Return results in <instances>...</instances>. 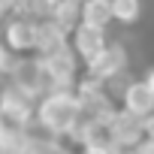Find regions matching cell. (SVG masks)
I'll return each mask as SVG.
<instances>
[{"mask_svg":"<svg viewBox=\"0 0 154 154\" xmlns=\"http://www.w3.org/2000/svg\"><path fill=\"white\" fill-rule=\"evenodd\" d=\"M36 118L42 127H48L54 136L72 133L75 121H79V94H69L66 88L48 91L36 109Z\"/></svg>","mask_w":154,"mask_h":154,"instance_id":"6da1fadb","label":"cell"},{"mask_svg":"<svg viewBox=\"0 0 154 154\" xmlns=\"http://www.w3.org/2000/svg\"><path fill=\"white\" fill-rule=\"evenodd\" d=\"M9 79H12V88L24 91L27 97H39L42 91L51 88V79L42 66V57L33 60V57H24V60H15L12 69H9Z\"/></svg>","mask_w":154,"mask_h":154,"instance_id":"7a4b0ae2","label":"cell"},{"mask_svg":"<svg viewBox=\"0 0 154 154\" xmlns=\"http://www.w3.org/2000/svg\"><path fill=\"white\" fill-rule=\"evenodd\" d=\"M42 66L48 72V79H51V91L57 88H66L72 82V72H75V57L69 48H60V51H51L42 57Z\"/></svg>","mask_w":154,"mask_h":154,"instance_id":"3957f363","label":"cell"},{"mask_svg":"<svg viewBox=\"0 0 154 154\" xmlns=\"http://www.w3.org/2000/svg\"><path fill=\"white\" fill-rule=\"evenodd\" d=\"M36 39H39V21L18 15V18H12L6 24V45L9 48L30 51V48H36Z\"/></svg>","mask_w":154,"mask_h":154,"instance_id":"277c9868","label":"cell"},{"mask_svg":"<svg viewBox=\"0 0 154 154\" xmlns=\"http://www.w3.org/2000/svg\"><path fill=\"white\" fill-rule=\"evenodd\" d=\"M124 66H127L124 48H121V45H106V51L88 63V75L97 79V82H103V79H112V75H121Z\"/></svg>","mask_w":154,"mask_h":154,"instance_id":"5b68a950","label":"cell"},{"mask_svg":"<svg viewBox=\"0 0 154 154\" xmlns=\"http://www.w3.org/2000/svg\"><path fill=\"white\" fill-rule=\"evenodd\" d=\"M75 51H79L82 60H94L106 51V36L103 27H91V24H79L75 27Z\"/></svg>","mask_w":154,"mask_h":154,"instance_id":"8992f818","label":"cell"},{"mask_svg":"<svg viewBox=\"0 0 154 154\" xmlns=\"http://www.w3.org/2000/svg\"><path fill=\"white\" fill-rule=\"evenodd\" d=\"M121 100H124V109L136 118H148L154 112V94L145 82H130V88L124 91Z\"/></svg>","mask_w":154,"mask_h":154,"instance_id":"52a82bcc","label":"cell"},{"mask_svg":"<svg viewBox=\"0 0 154 154\" xmlns=\"http://www.w3.org/2000/svg\"><path fill=\"white\" fill-rule=\"evenodd\" d=\"M36 48H39V57L66 48V30H60L51 18H48V21H39V39H36Z\"/></svg>","mask_w":154,"mask_h":154,"instance_id":"ba28073f","label":"cell"},{"mask_svg":"<svg viewBox=\"0 0 154 154\" xmlns=\"http://www.w3.org/2000/svg\"><path fill=\"white\" fill-rule=\"evenodd\" d=\"M82 3L85 0H57L54 9H51V21L60 30H72L75 24H82Z\"/></svg>","mask_w":154,"mask_h":154,"instance_id":"9c48e42d","label":"cell"},{"mask_svg":"<svg viewBox=\"0 0 154 154\" xmlns=\"http://www.w3.org/2000/svg\"><path fill=\"white\" fill-rule=\"evenodd\" d=\"M112 3L109 0H85L82 3V24H91V27H106L112 21Z\"/></svg>","mask_w":154,"mask_h":154,"instance_id":"30bf717a","label":"cell"},{"mask_svg":"<svg viewBox=\"0 0 154 154\" xmlns=\"http://www.w3.org/2000/svg\"><path fill=\"white\" fill-rule=\"evenodd\" d=\"M109 3H112V15L118 21L130 24L139 18V0H109Z\"/></svg>","mask_w":154,"mask_h":154,"instance_id":"8fae6325","label":"cell"},{"mask_svg":"<svg viewBox=\"0 0 154 154\" xmlns=\"http://www.w3.org/2000/svg\"><path fill=\"white\" fill-rule=\"evenodd\" d=\"M6 69H12V60H9V51H6V45H0V75H3Z\"/></svg>","mask_w":154,"mask_h":154,"instance_id":"7c38bea8","label":"cell"},{"mask_svg":"<svg viewBox=\"0 0 154 154\" xmlns=\"http://www.w3.org/2000/svg\"><path fill=\"white\" fill-rule=\"evenodd\" d=\"M145 136H148V139H154V112L145 118Z\"/></svg>","mask_w":154,"mask_h":154,"instance_id":"4fadbf2b","label":"cell"},{"mask_svg":"<svg viewBox=\"0 0 154 154\" xmlns=\"http://www.w3.org/2000/svg\"><path fill=\"white\" fill-rule=\"evenodd\" d=\"M139 154H154V139H145L142 148H139Z\"/></svg>","mask_w":154,"mask_h":154,"instance_id":"5bb4252c","label":"cell"},{"mask_svg":"<svg viewBox=\"0 0 154 154\" xmlns=\"http://www.w3.org/2000/svg\"><path fill=\"white\" fill-rule=\"evenodd\" d=\"M145 85L151 88V94H154V69H148V75H145Z\"/></svg>","mask_w":154,"mask_h":154,"instance_id":"9a60e30c","label":"cell"},{"mask_svg":"<svg viewBox=\"0 0 154 154\" xmlns=\"http://www.w3.org/2000/svg\"><path fill=\"white\" fill-rule=\"evenodd\" d=\"M82 154H112V151H100V148H85Z\"/></svg>","mask_w":154,"mask_h":154,"instance_id":"2e32d148","label":"cell"},{"mask_svg":"<svg viewBox=\"0 0 154 154\" xmlns=\"http://www.w3.org/2000/svg\"><path fill=\"white\" fill-rule=\"evenodd\" d=\"M51 3H57V0H51Z\"/></svg>","mask_w":154,"mask_h":154,"instance_id":"e0dca14e","label":"cell"}]
</instances>
